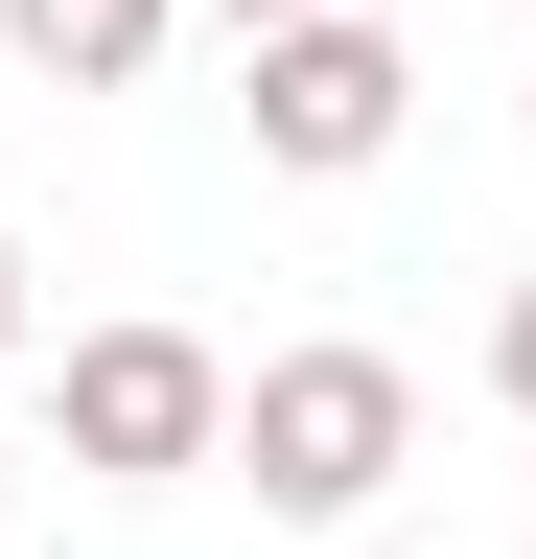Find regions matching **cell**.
Here are the masks:
<instances>
[{
	"instance_id": "6da1fadb",
	"label": "cell",
	"mask_w": 536,
	"mask_h": 559,
	"mask_svg": "<svg viewBox=\"0 0 536 559\" xmlns=\"http://www.w3.org/2000/svg\"><path fill=\"white\" fill-rule=\"evenodd\" d=\"M234 466H257V513H373V489L396 466H420V373H396V349H350V326H326V349H257V373H234Z\"/></svg>"
},
{
	"instance_id": "7a4b0ae2",
	"label": "cell",
	"mask_w": 536,
	"mask_h": 559,
	"mask_svg": "<svg viewBox=\"0 0 536 559\" xmlns=\"http://www.w3.org/2000/svg\"><path fill=\"white\" fill-rule=\"evenodd\" d=\"M47 443H71L94 489H187V466H234V349H211V326H71Z\"/></svg>"
},
{
	"instance_id": "3957f363",
	"label": "cell",
	"mask_w": 536,
	"mask_h": 559,
	"mask_svg": "<svg viewBox=\"0 0 536 559\" xmlns=\"http://www.w3.org/2000/svg\"><path fill=\"white\" fill-rule=\"evenodd\" d=\"M396 117H420V47H396V24H350V0L257 47V164L350 187V164H396Z\"/></svg>"
},
{
	"instance_id": "277c9868",
	"label": "cell",
	"mask_w": 536,
	"mask_h": 559,
	"mask_svg": "<svg viewBox=\"0 0 536 559\" xmlns=\"http://www.w3.org/2000/svg\"><path fill=\"white\" fill-rule=\"evenodd\" d=\"M164 24H187V0H0V47H24L47 94H141V70H164Z\"/></svg>"
},
{
	"instance_id": "5b68a950",
	"label": "cell",
	"mask_w": 536,
	"mask_h": 559,
	"mask_svg": "<svg viewBox=\"0 0 536 559\" xmlns=\"http://www.w3.org/2000/svg\"><path fill=\"white\" fill-rule=\"evenodd\" d=\"M490 396L536 419V280H513V304H490Z\"/></svg>"
},
{
	"instance_id": "8992f818",
	"label": "cell",
	"mask_w": 536,
	"mask_h": 559,
	"mask_svg": "<svg viewBox=\"0 0 536 559\" xmlns=\"http://www.w3.org/2000/svg\"><path fill=\"white\" fill-rule=\"evenodd\" d=\"M187 24H234V47H281V24H326V0H187Z\"/></svg>"
},
{
	"instance_id": "52a82bcc",
	"label": "cell",
	"mask_w": 536,
	"mask_h": 559,
	"mask_svg": "<svg viewBox=\"0 0 536 559\" xmlns=\"http://www.w3.org/2000/svg\"><path fill=\"white\" fill-rule=\"evenodd\" d=\"M0 349H24V257H0Z\"/></svg>"
}]
</instances>
